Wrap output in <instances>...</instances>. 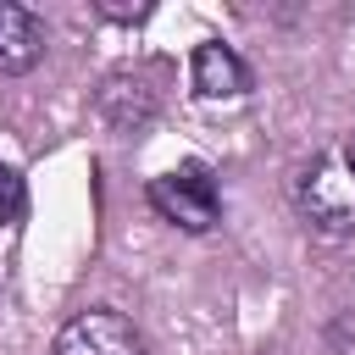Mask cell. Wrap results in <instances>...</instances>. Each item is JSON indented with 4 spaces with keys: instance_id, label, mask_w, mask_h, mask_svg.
Masks as SVG:
<instances>
[{
    "instance_id": "obj_1",
    "label": "cell",
    "mask_w": 355,
    "mask_h": 355,
    "mask_svg": "<svg viewBox=\"0 0 355 355\" xmlns=\"http://www.w3.org/2000/svg\"><path fill=\"white\" fill-rule=\"evenodd\" d=\"M294 211L322 239H355V133L322 144L294 172Z\"/></svg>"
},
{
    "instance_id": "obj_4",
    "label": "cell",
    "mask_w": 355,
    "mask_h": 355,
    "mask_svg": "<svg viewBox=\"0 0 355 355\" xmlns=\"http://www.w3.org/2000/svg\"><path fill=\"white\" fill-rule=\"evenodd\" d=\"M189 89L200 100H239V94H250V67H244V55L233 44L205 39L189 55Z\"/></svg>"
},
{
    "instance_id": "obj_3",
    "label": "cell",
    "mask_w": 355,
    "mask_h": 355,
    "mask_svg": "<svg viewBox=\"0 0 355 355\" xmlns=\"http://www.w3.org/2000/svg\"><path fill=\"white\" fill-rule=\"evenodd\" d=\"M55 355H144V338H139V327L122 311L89 305V311H78V316L61 322Z\"/></svg>"
},
{
    "instance_id": "obj_2",
    "label": "cell",
    "mask_w": 355,
    "mask_h": 355,
    "mask_svg": "<svg viewBox=\"0 0 355 355\" xmlns=\"http://www.w3.org/2000/svg\"><path fill=\"white\" fill-rule=\"evenodd\" d=\"M144 194H150L155 216H166L183 233H211L222 222V189H216V178H211L205 161H183V166L150 178Z\"/></svg>"
},
{
    "instance_id": "obj_5",
    "label": "cell",
    "mask_w": 355,
    "mask_h": 355,
    "mask_svg": "<svg viewBox=\"0 0 355 355\" xmlns=\"http://www.w3.org/2000/svg\"><path fill=\"white\" fill-rule=\"evenodd\" d=\"M44 61V17L0 0V78H22Z\"/></svg>"
},
{
    "instance_id": "obj_7",
    "label": "cell",
    "mask_w": 355,
    "mask_h": 355,
    "mask_svg": "<svg viewBox=\"0 0 355 355\" xmlns=\"http://www.w3.org/2000/svg\"><path fill=\"white\" fill-rule=\"evenodd\" d=\"M22 211H28V183H22V172H17V166H6V161H0V227L22 222Z\"/></svg>"
},
{
    "instance_id": "obj_6",
    "label": "cell",
    "mask_w": 355,
    "mask_h": 355,
    "mask_svg": "<svg viewBox=\"0 0 355 355\" xmlns=\"http://www.w3.org/2000/svg\"><path fill=\"white\" fill-rule=\"evenodd\" d=\"M100 116L116 128V133H139L150 116H155V89H144V72H111L94 94Z\"/></svg>"
}]
</instances>
